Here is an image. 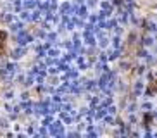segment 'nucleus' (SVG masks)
<instances>
[{
  "label": "nucleus",
  "instance_id": "1",
  "mask_svg": "<svg viewBox=\"0 0 157 138\" xmlns=\"http://www.w3.org/2000/svg\"><path fill=\"white\" fill-rule=\"evenodd\" d=\"M5 40H7V35H5V31H2V29H0V55L4 54V48H5Z\"/></svg>",
  "mask_w": 157,
  "mask_h": 138
}]
</instances>
